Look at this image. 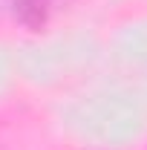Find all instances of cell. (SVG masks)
Wrapping results in <instances>:
<instances>
[{
    "instance_id": "1",
    "label": "cell",
    "mask_w": 147,
    "mask_h": 150,
    "mask_svg": "<svg viewBox=\"0 0 147 150\" xmlns=\"http://www.w3.org/2000/svg\"><path fill=\"white\" fill-rule=\"evenodd\" d=\"M61 0H0V20L23 29H40L52 18Z\"/></svg>"
}]
</instances>
